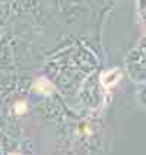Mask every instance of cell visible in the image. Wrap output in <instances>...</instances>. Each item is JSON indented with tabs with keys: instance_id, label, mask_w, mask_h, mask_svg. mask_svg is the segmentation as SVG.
Masks as SVG:
<instances>
[{
	"instance_id": "cell-1",
	"label": "cell",
	"mask_w": 146,
	"mask_h": 155,
	"mask_svg": "<svg viewBox=\"0 0 146 155\" xmlns=\"http://www.w3.org/2000/svg\"><path fill=\"white\" fill-rule=\"evenodd\" d=\"M118 79H120V72H117V70H111V72H108V73H104V76L101 78L102 84L107 86L114 85Z\"/></svg>"
}]
</instances>
